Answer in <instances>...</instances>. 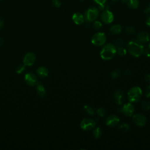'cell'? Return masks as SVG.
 Here are the masks:
<instances>
[{
    "label": "cell",
    "instance_id": "d6986e66",
    "mask_svg": "<svg viewBox=\"0 0 150 150\" xmlns=\"http://www.w3.org/2000/svg\"><path fill=\"white\" fill-rule=\"evenodd\" d=\"M38 76L41 77H45L48 75V70L46 67H40L37 69L36 71Z\"/></svg>",
    "mask_w": 150,
    "mask_h": 150
},
{
    "label": "cell",
    "instance_id": "44dd1931",
    "mask_svg": "<svg viewBox=\"0 0 150 150\" xmlns=\"http://www.w3.org/2000/svg\"><path fill=\"white\" fill-rule=\"evenodd\" d=\"M93 137L95 138H99L102 135V130L100 127H96L93 132Z\"/></svg>",
    "mask_w": 150,
    "mask_h": 150
},
{
    "label": "cell",
    "instance_id": "cb8c5ba5",
    "mask_svg": "<svg viewBox=\"0 0 150 150\" xmlns=\"http://www.w3.org/2000/svg\"><path fill=\"white\" fill-rule=\"evenodd\" d=\"M117 52L118 53V54L120 56H123L126 54L127 50L125 48H124V47H118V49H117Z\"/></svg>",
    "mask_w": 150,
    "mask_h": 150
},
{
    "label": "cell",
    "instance_id": "e0dca14e",
    "mask_svg": "<svg viewBox=\"0 0 150 150\" xmlns=\"http://www.w3.org/2000/svg\"><path fill=\"white\" fill-rule=\"evenodd\" d=\"M125 1L127 6L132 9H135L138 8L139 4V0H125Z\"/></svg>",
    "mask_w": 150,
    "mask_h": 150
},
{
    "label": "cell",
    "instance_id": "2e32d148",
    "mask_svg": "<svg viewBox=\"0 0 150 150\" xmlns=\"http://www.w3.org/2000/svg\"><path fill=\"white\" fill-rule=\"evenodd\" d=\"M36 91L38 96L40 97H44L46 95V90L44 86H43V84L40 82H38L36 83Z\"/></svg>",
    "mask_w": 150,
    "mask_h": 150
},
{
    "label": "cell",
    "instance_id": "ab89813d",
    "mask_svg": "<svg viewBox=\"0 0 150 150\" xmlns=\"http://www.w3.org/2000/svg\"><path fill=\"white\" fill-rule=\"evenodd\" d=\"M148 49H150V42H149V44H148Z\"/></svg>",
    "mask_w": 150,
    "mask_h": 150
},
{
    "label": "cell",
    "instance_id": "d4e9b609",
    "mask_svg": "<svg viewBox=\"0 0 150 150\" xmlns=\"http://www.w3.org/2000/svg\"><path fill=\"white\" fill-rule=\"evenodd\" d=\"M141 106L142 108L145 110H150V103L146 101V100H144L141 103Z\"/></svg>",
    "mask_w": 150,
    "mask_h": 150
},
{
    "label": "cell",
    "instance_id": "ba28073f",
    "mask_svg": "<svg viewBox=\"0 0 150 150\" xmlns=\"http://www.w3.org/2000/svg\"><path fill=\"white\" fill-rule=\"evenodd\" d=\"M134 123L138 126H144L146 122V117L141 114H135L132 116Z\"/></svg>",
    "mask_w": 150,
    "mask_h": 150
},
{
    "label": "cell",
    "instance_id": "f1b7e54d",
    "mask_svg": "<svg viewBox=\"0 0 150 150\" xmlns=\"http://www.w3.org/2000/svg\"><path fill=\"white\" fill-rule=\"evenodd\" d=\"M126 32L129 35H134L135 33V29L134 27L132 26H128L126 28Z\"/></svg>",
    "mask_w": 150,
    "mask_h": 150
},
{
    "label": "cell",
    "instance_id": "e575fe53",
    "mask_svg": "<svg viewBox=\"0 0 150 150\" xmlns=\"http://www.w3.org/2000/svg\"><path fill=\"white\" fill-rule=\"evenodd\" d=\"M144 12L147 15H150V3L148 5V6L145 8V9L144 11Z\"/></svg>",
    "mask_w": 150,
    "mask_h": 150
},
{
    "label": "cell",
    "instance_id": "1f68e13d",
    "mask_svg": "<svg viewBox=\"0 0 150 150\" xmlns=\"http://www.w3.org/2000/svg\"><path fill=\"white\" fill-rule=\"evenodd\" d=\"M52 2L54 6L56 8H59L62 5L61 1L60 0H52Z\"/></svg>",
    "mask_w": 150,
    "mask_h": 150
},
{
    "label": "cell",
    "instance_id": "9c48e42d",
    "mask_svg": "<svg viewBox=\"0 0 150 150\" xmlns=\"http://www.w3.org/2000/svg\"><path fill=\"white\" fill-rule=\"evenodd\" d=\"M121 112L127 116H132L134 111V107L131 103L125 104L121 109Z\"/></svg>",
    "mask_w": 150,
    "mask_h": 150
},
{
    "label": "cell",
    "instance_id": "8fae6325",
    "mask_svg": "<svg viewBox=\"0 0 150 150\" xmlns=\"http://www.w3.org/2000/svg\"><path fill=\"white\" fill-rule=\"evenodd\" d=\"M120 122L119 118L115 115H109L105 120L106 125L109 127H115Z\"/></svg>",
    "mask_w": 150,
    "mask_h": 150
},
{
    "label": "cell",
    "instance_id": "6da1fadb",
    "mask_svg": "<svg viewBox=\"0 0 150 150\" xmlns=\"http://www.w3.org/2000/svg\"><path fill=\"white\" fill-rule=\"evenodd\" d=\"M127 50L129 53L134 57H139L144 53V46L138 41L131 40L127 45Z\"/></svg>",
    "mask_w": 150,
    "mask_h": 150
},
{
    "label": "cell",
    "instance_id": "7402d4cb",
    "mask_svg": "<svg viewBox=\"0 0 150 150\" xmlns=\"http://www.w3.org/2000/svg\"><path fill=\"white\" fill-rule=\"evenodd\" d=\"M114 45L116 47H124L125 46V41L122 39H118L115 40Z\"/></svg>",
    "mask_w": 150,
    "mask_h": 150
},
{
    "label": "cell",
    "instance_id": "603a6c76",
    "mask_svg": "<svg viewBox=\"0 0 150 150\" xmlns=\"http://www.w3.org/2000/svg\"><path fill=\"white\" fill-rule=\"evenodd\" d=\"M129 129V125L128 124L123 123L121 124L119 127V129L122 132H127Z\"/></svg>",
    "mask_w": 150,
    "mask_h": 150
},
{
    "label": "cell",
    "instance_id": "f546056e",
    "mask_svg": "<svg viewBox=\"0 0 150 150\" xmlns=\"http://www.w3.org/2000/svg\"><path fill=\"white\" fill-rule=\"evenodd\" d=\"M25 70V64H19L16 69V72L18 74L21 73Z\"/></svg>",
    "mask_w": 150,
    "mask_h": 150
},
{
    "label": "cell",
    "instance_id": "d6a6232c",
    "mask_svg": "<svg viewBox=\"0 0 150 150\" xmlns=\"http://www.w3.org/2000/svg\"><path fill=\"white\" fill-rule=\"evenodd\" d=\"M145 95L146 96V97L147 98H150V85H149L145 91Z\"/></svg>",
    "mask_w": 150,
    "mask_h": 150
},
{
    "label": "cell",
    "instance_id": "ffe728a7",
    "mask_svg": "<svg viewBox=\"0 0 150 150\" xmlns=\"http://www.w3.org/2000/svg\"><path fill=\"white\" fill-rule=\"evenodd\" d=\"M83 111L86 114L90 115H92L94 114V110L93 108L88 105H86L84 106Z\"/></svg>",
    "mask_w": 150,
    "mask_h": 150
},
{
    "label": "cell",
    "instance_id": "b9f144b4",
    "mask_svg": "<svg viewBox=\"0 0 150 150\" xmlns=\"http://www.w3.org/2000/svg\"><path fill=\"white\" fill-rule=\"evenodd\" d=\"M123 1H125V0H123Z\"/></svg>",
    "mask_w": 150,
    "mask_h": 150
},
{
    "label": "cell",
    "instance_id": "ac0fdd59",
    "mask_svg": "<svg viewBox=\"0 0 150 150\" xmlns=\"http://www.w3.org/2000/svg\"><path fill=\"white\" fill-rule=\"evenodd\" d=\"M110 31L113 35H118L122 31V27L118 24L114 25L110 28Z\"/></svg>",
    "mask_w": 150,
    "mask_h": 150
},
{
    "label": "cell",
    "instance_id": "7a4b0ae2",
    "mask_svg": "<svg viewBox=\"0 0 150 150\" xmlns=\"http://www.w3.org/2000/svg\"><path fill=\"white\" fill-rule=\"evenodd\" d=\"M117 53V47L111 43H107L102 48L100 52V56L103 60H108L114 57Z\"/></svg>",
    "mask_w": 150,
    "mask_h": 150
},
{
    "label": "cell",
    "instance_id": "836d02e7",
    "mask_svg": "<svg viewBox=\"0 0 150 150\" xmlns=\"http://www.w3.org/2000/svg\"><path fill=\"white\" fill-rule=\"evenodd\" d=\"M93 2H94L96 4L98 5H101L107 2V0H93Z\"/></svg>",
    "mask_w": 150,
    "mask_h": 150
},
{
    "label": "cell",
    "instance_id": "f35d334b",
    "mask_svg": "<svg viewBox=\"0 0 150 150\" xmlns=\"http://www.w3.org/2000/svg\"><path fill=\"white\" fill-rule=\"evenodd\" d=\"M2 43H3V40H2V38L0 37V46L2 45Z\"/></svg>",
    "mask_w": 150,
    "mask_h": 150
},
{
    "label": "cell",
    "instance_id": "5bb4252c",
    "mask_svg": "<svg viewBox=\"0 0 150 150\" xmlns=\"http://www.w3.org/2000/svg\"><path fill=\"white\" fill-rule=\"evenodd\" d=\"M137 40L141 43H145L150 40V35L146 32H141L137 35Z\"/></svg>",
    "mask_w": 150,
    "mask_h": 150
},
{
    "label": "cell",
    "instance_id": "7c38bea8",
    "mask_svg": "<svg viewBox=\"0 0 150 150\" xmlns=\"http://www.w3.org/2000/svg\"><path fill=\"white\" fill-rule=\"evenodd\" d=\"M25 80L26 83L30 86H33L38 83L36 76L32 73H28L25 74Z\"/></svg>",
    "mask_w": 150,
    "mask_h": 150
},
{
    "label": "cell",
    "instance_id": "4316f807",
    "mask_svg": "<svg viewBox=\"0 0 150 150\" xmlns=\"http://www.w3.org/2000/svg\"><path fill=\"white\" fill-rule=\"evenodd\" d=\"M105 112H106L105 110L103 107L99 108L97 110V114L100 117H104L105 115Z\"/></svg>",
    "mask_w": 150,
    "mask_h": 150
},
{
    "label": "cell",
    "instance_id": "d590c367",
    "mask_svg": "<svg viewBox=\"0 0 150 150\" xmlns=\"http://www.w3.org/2000/svg\"><path fill=\"white\" fill-rule=\"evenodd\" d=\"M145 80L146 82L150 83V74H146L145 77Z\"/></svg>",
    "mask_w": 150,
    "mask_h": 150
},
{
    "label": "cell",
    "instance_id": "4fadbf2b",
    "mask_svg": "<svg viewBox=\"0 0 150 150\" xmlns=\"http://www.w3.org/2000/svg\"><path fill=\"white\" fill-rule=\"evenodd\" d=\"M72 20L73 22L77 25H80L83 24L85 21L84 15L79 12H75L72 15Z\"/></svg>",
    "mask_w": 150,
    "mask_h": 150
},
{
    "label": "cell",
    "instance_id": "277c9868",
    "mask_svg": "<svg viewBox=\"0 0 150 150\" xmlns=\"http://www.w3.org/2000/svg\"><path fill=\"white\" fill-rule=\"evenodd\" d=\"M99 15V9L95 6H90L86 11L84 17L86 21L88 22H93Z\"/></svg>",
    "mask_w": 150,
    "mask_h": 150
},
{
    "label": "cell",
    "instance_id": "9a60e30c",
    "mask_svg": "<svg viewBox=\"0 0 150 150\" xmlns=\"http://www.w3.org/2000/svg\"><path fill=\"white\" fill-rule=\"evenodd\" d=\"M114 100L115 103L118 104V105H121L122 104L123 100H124V93L121 90H117L114 94Z\"/></svg>",
    "mask_w": 150,
    "mask_h": 150
},
{
    "label": "cell",
    "instance_id": "5b68a950",
    "mask_svg": "<svg viewBox=\"0 0 150 150\" xmlns=\"http://www.w3.org/2000/svg\"><path fill=\"white\" fill-rule=\"evenodd\" d=\"M106 41V36L103 32L95 33L91 38V43L96 46H102Z\"/></svg>",
    "mask_w": 150,
    "mask_h": 150
},
{
    "label": "cell",
    "instance_id": "74e56055",
    "mask_svg": "<svg viewBox=\"0 0 150 150\" xmlns=\"http://www.w3.org/2000/svg\"><path fill=\"white\" fill-rule=\"evenodd\" d=\"M3 24H4V22H3L2 19H0V29H1V28L2 27Z\"/></svg>",
    "mask_w": 150,
    "mask_h": 150
},
{
    "label": "cell",
    "instance_id": "484cf974",
    "mask_svg": "<svg viewBox=\"0 0 150 150\" xmlns=\"http://www.w3.org/2000/svg\"><path fill=\"white\" fill-rule=\"evenodd\" d=\"M120 71L118 69H115V70H113L111 74V77L114 79H117L118 77H120Z\"/></svg>",
    "mask_w": 150,
    "mask_h": 150
},
{
    "label": "cell",
    "instance_id": "60d3db41",
    "mask_svg": "<svg viewBox=\"0 0 150 150\" xmlns=\"http://www.w3.org/2000/svg\"><path fill=\"white\" fill-rule=\"evenodd\" d=\"M79 1H81V2H83L84 0H79Z\"/></svg>",
    "mask_w": 150,
    "mask_h": 150
},
{
    "label": "cell",
    "instance_id": "8992f818",
    "mask_svg": "<svg viewBox=\"0 0 150 150\" xmlns=\"http://www.w3.org/2000/svg\"><path fill=\"white\" fill-rule=\"evenodd\" d=\"M100 18L101 21L106 24H109L114 21V15L111 11H110L108 9L103 11L101 15Z\"/></svg>",
    "mask_w": 150,
    "mask_h": 150
},
{
    "label": "cell",
    "instance_id": "4dcf8cb0",
    "mask_svg": "<svg viewBox=\"0 0 150 150\" xmlns=\"http://www.w3.org/2000/svg\"><path fill=\"white\" fill-rule=\"evenodd\" d=\"M98 9H99V11H104L105 9H108V5L106 4V2L103 4H101V5H98Z\"/></svg>",
    "mask_w": 150,
    "mask_h": 150
},
{
    "label": "cell",
    "instance_id": "52a82bcc",
    "mask_svg": "<svg viewBox=\"0 0 150 150\" xmlns=\"http://www.w3.org/2000/svg\"><path fill=\"white\" fill-rule=\"evenodd\" d=\"M96 125V121L88 118H84L80 122V128L84 130L88 131L93 128Z\"/></svg>",
    "mask_w": 150,
    "mask_h": 150
},
{
    "label": "cell",
    "instance_id": "83f0119b",
    "mask_svg": "<svg viewBox=\"0 0 150 150\" xmlns=\"http://www.w3.org/2000/svg\"><path fill=\"white\" fill-rule=\"evenodd\" d=\"M93 28L96 29V30H98L100 29L102 27V23L98 21H94L93 24Z\"/></svg>",
    "mask_w": 150,
    "mask_h": 150
},
{
    "label": "cell",
    "instance_id": "30bf717a",
    "mask_svg": "<svg viewBox=\"0 0 150 150\" xmlns=\"http://www.w3.org/2000/svg\"><path fill=\"white\" fill-rule=\"evenodd\" d=\"M35 55L32 52H29L27 53L23 57V63L25 66H30L35 63Z\"/></svg>",
    "mask_w": 150,
    "mask_h": 150
},
{
    "label": "cell",
    "instance_id": "7bdbcfd3",
    "mask_svg": "<svg viewBox=\"0 0 150 150\" xmlns=\"http://www.w3.org/2000/svg\"><path fill=\"white\" fill-rule=\"evenodd\" d=\"M0 1H2V0H0Z\"/></svg>",
    "mask_w": 150,
    "mask_h": 150
},
{
    "label": "cell",
    "instance_id": "8d00e7d4",
    "mask_svg": "<svg viewBox=\"0 0 150 150\" xmlns=\"http://www.w3.org/2000/svg\"><path fill=\"white\" fill-rule=\"evenodd\" d=\"M146 24L147 26L150 27V15H148V18L146 20Z\"/></svg>",
    "mask_w": 150,
    "mask_h": 150
},
{
    "label": "cell",
    "instance_id": "3957f363",
    "mask_svg": "<svg viewBox=\"0 0 150 150\" xmlns=\"http://www.w3.org/2000/svg\"><path fill=\"white\" fill-rule=\"evenodd\" d=\"M142 91L139 87L135 86L129 89L128 92V98L130 103H136L141 98Z\"/></svg>",
    "mask_w": 150,
    "mask_h": 150
}]
</instances>
